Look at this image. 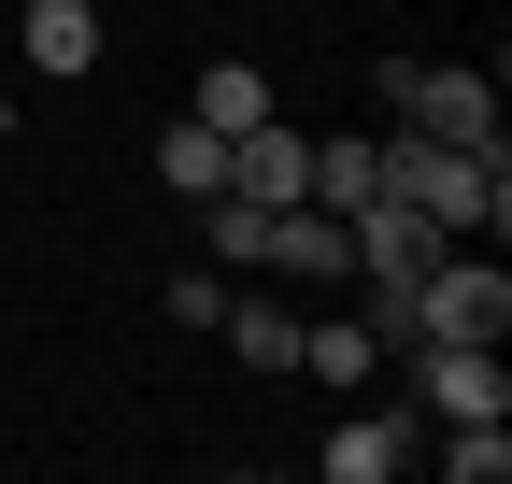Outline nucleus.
Segmentation results:
<instances>
[{
    "instance_id": "obj_12",
    "label": "nucleus",
    "mask_w": 512,
    "mask_h": 484,
    "mask_svg": "<svg viewBox=\"0 0 512 484\" xmlns=\"http://www.w3.org/2000/svg\"><path fill=\"white\" fill-rule=\"evenodd\" d=\"M185 114H200V129H256V114H271V86H256L242 57H214V72L185 86Z\"/></svg>"
},
{
    "instance_id": "obj_1",
    "label": "nucleus",
    "mask_w": 512,
    "mask_h": 484,
    "mask_svg": "<svg viewBox=\"0 0 512 484\" xmlns=\"http://www.w3.org/2000/svg\"><path fill=\"white\" fill-rule=\"evenodd\" d=\"M384 157V200H413L441 242H498L512 228V157H470V143H427V129H399V143H370Z\"/></svg>"
},
{
    "instance_id": "obj_14",
    "label": "nucleus",
    "mask_w": 512,
    "mask_h": 484,
    "mask_svg": "<svg viewBox=\"0 0 512 484\" xmlns=\"http://www.w3.org/2000/svg\"><path fill=\"white\" fill-rule=\"evenodd\" d=\"M370 356H384L370 328H299V371H313V385H342V399L370 385Z\"/></svg>"
},
{
    "instance_id": "obj_7",
    "label": "nucleus",
    "mask_w": 512,
    "mask_h": 484,
    "mask_svg": "<svg viewBox=\"0 0 512 484\" xmlns=\"http://www.w3.org/2000/svg\"><path fill=\"white\" fill-rule=\"evenodd\" d=\"M413 356H427V428H456V413H512L498 342H413Z\"/></svg>"
},
{
    "instance_id": "obj_5",
    "label": "nucleus",
    "mask_w": 512,
    "mask_h": 484,
    "mask_svg": "<svg viewBox=\"0 0 512 484\" xmlns=\"http://www.w3.org/2000/svg\"><path fill=\"white\" fill-rule=\"evenodd\" d=\"M342 242H356V271H370V285H413V271L441 257V228H427L413 200H356V214H342Z\"/></svg>"
},
{
    "instance_id": "obj_3",
    "label": "nucleus",
    "mask_w": 512,
    "mask_h": 484,
    "mask_svg": "<svg viewBox=\"0 0 512 484\" xmlns=\"http://www.w3.org/2000/svg\"><path fill=\"white\" fill-rule=\"evenodd\" d=\"M498 328H512L498 242H441V257L413 271V342H498Z\"/></svg>"
},
{
    "instance_id": "obj_6",
    "label": "nucleus",
    "mask_w": 512,
    "mask_h": 484,
    "mask_svg": "<svg viewBox=\"0 0 512 484\" xmlns=\"http://www.w3.org/2000/svg\"><path fill=\"white\" fill-rule=\"evenodd\" d=\"M0 43H29V72H43V86H72V72H100V0H29Z\"/></svg>"
},
{
    "instance_id": "obj_16",
    "label": "nucleus",
    "mask_w": 512,
    "mask_h": 484,
    "mask_svg": "<svg viewBox=\"0 0 512 484\" xmlns=\"http://www.w3.org/2000/svg\"><path fill=\"white\" fill-rule=\"evenodd\" d=\"M157 314H171V328H214V314H228V271H171Z\"/></svg>"
},
{
    "instance_id": "obj_11",
    "label": "nucleus",
    "mask_w": 512,
    "mask_h": 484,
    "mask_svg": "<svg viewBox=\"0 0 512 484\" xmlns=\"http://www.w3.org/2000/svg\"><path fill=\"white\" fill-rule=\"evenodd\" d=\"M214 328L242 342V371H256V385H271V371H299V314H271V299H242V285H228V314H214Z\"/></svg>"
},
{
    "instance_id": "obj_2",
    "label": "nucleus",
    "mask_w": 512,
    "mask_h": 484,
    "mask_svg": "<svg viewBox=\"0 0 512 484\" xmlns=\"http://www.w3.org/2000/svg\"><path fill=\"white\" fill-rule=\"evenodd\" d=\"M370 100H399V129H427V143L498 157V86H484V72H456V57H384Z\"/></svg>"
},
{
    "instance_id": "obj_13",
    "label": "nucleus",
    "mask_w": 512,
    "mask_h": 484,
    "mask_svg": "<svg viewBox=\"0 0 512 484\" xmlns=\"http://www.w3.org/2000/svg\"><path fill=\"white\" fill-rule=\"evenodd\" d=\"M299 200H328V214L384 200V157H370V143H313V186H299Z\"/></svg>"
},
{
    "instance_id": "obj_8",
    "label": "nucleus",
    "mask_w": 512,
    "mask_h": 484,
    "mask_svg": "<svg viewBox=\"0 0 512 484\" xmlns=\"http://www.w3.org/2000/svg\"><path fill=\"white\" fill-rule=\"evenodd\" d=\"M256 271H285V285H342V271H356V242H342V214H328V200H285Z\"/></svg>"
},
{
    "instance_id": "obj_10",
    "label": "nucleus",
    "mask_w": 512,
    "mask_h": 484,
    "mask_svg": "<svg viewBox=\"0 0 512 484\" xmlns=\"http://www.w3.org/2000/svg\"><path fill=\"white\" fill-rule=\"evenodd\" d=\"M157 186H171V200H214V186H228V129L171 114V129H157Z\"/></svg>"
},
{
    "instance_id": "obj_4",
    "label": "nucleus",
    "mask_w": 512,
    "mask_h": 484,
    "mask_svg": "<svg viewBox=\"0 0 512 484\" xmlns=\"http://www.w3.org/2000/svg\"><path fill=\"white\" fill-rule=\"evenodd\" d=\"M299 186H313V129H285V114H256V129H228V200L285 214Z\"/></svg>"
},
{
    "instance_id": "obj_15",
    "label": "nucleus",
    "mask_w": 512,
    "mask_h": 484,
    "mask_svg": "<svg viewBox=\"0 0 512 484\" xmlns=\"http://www.w3.org/2000/svg\"><path fill=\"white\" fill-rule=\"evenodd\" d=\"M200 228H214V271H256V257H271V214H256V200H200Z\"/></svg>"
},
{
    "instance_id": "obj_9",
    "label": "nucleus",
    "mask_w": 512,
    "mask_h": 484,
    "mask_svg": "<svg viewBox=\"0 0 512 484\" xmlns=\"http://www.w3.org/2000/svg\"><path fill=\"white\" fill-rule=\"evenodd\" d=\"M399 456H413V413H342L328 428V484H384Z\"/></svg>"
}]
</instances>
